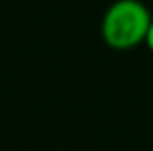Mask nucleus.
Masks as SVG:
<instances>
[{
    "label": "nucleus",
    "instance_id": "obj_1",
    "mask_svg": "<svg viewBox=\"0 0 153 151\" xmlns=\"http://www.w3.org/2000/svg\"><path fill=\"white\" fill-rule=\"evenodd\" d=\"M153 18L140 0H116L107 8L101 21V35L108 47L126 50L146 43Z\"/></svg>",
    "mask_w": 153,
    "mask_h": 151
},
{
    "label": "nucleus",
    "instance_id": "obj_2",
    "mask_svg": "<svg viewBox=\"0 0 153 151\" xmlns=\"http://www.w3.org/2000/svg\"><path fill=\"white\" fill-rule=\"evenodd\" d=\"M146 45L149 47V50L153 53V21H151L149 29H147V35H146Z\"/></svg>",
    "mask_w": 153,
    "mask_h": 151
}]
</instances>
